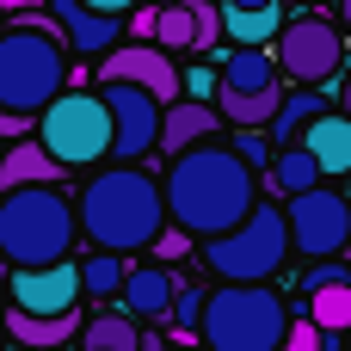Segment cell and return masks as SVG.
Returning a JSON list of instances; mask_svg holds the SVG:
<instances>
[{
    "mask_svg": "<svg viewBox=\"0 0 351 351\" xmlns=\"http://www.w3.org/2000/svg\"><path fill=\"white\" fill-rule=\"evenodd\" d=\"M160 185H167V216H173L185 234H197V241L234 228V222L259 204L253 167H247L234 148H222V142H197V148L173 154V173H167Z\"/></svg>",
    "mask_w": 351,
    "mask_h": 351,
    "instance_id": "cell-1",
    "label": "cell"
},
{
    "mask_svg": "<svg viewBox=\"0 0 351 351\" xmlns=\"http://www.w3.org/2000/svg\"><path fill=\"white\" fill-rule=\"evenodd\" d=\"M80 234L111 253H142L167 234V185L142 167H105L80 185Z\"/></svg>",
    "mask_w": 351,
    "mask_h": 351,
    "instance_id": "cell-2",
    "label": "cell"
},
{
    "mask_svg": "<svg viewBox=\"0 0 351 351\" xmlns=\"http://www.w3.org/2000/svg\"><path fill=\"white\" fill-rule=\"evenodd\" d=\"M74 228H80V210L49 179L43 185H12L0 197V259H12V265L68 259L74 253Z\"/></svg>",
    "mask_w": 351,
    "mask_h": 351,
    "instance_id": "cell-3",
    "label": "cell"
},
{
    "mask_svg": "<svg viewBox=\"0 0 351 351\" xmlns=\"http://www.w3.org/2000/svg\"><path fill=\"white\" fill-rule=\"evenodd\" d=\"M284 333H290V308L265 278H253V284L222 278V290L204 296V333L197 339L210 351H278Z\"/></svg>",
    "mask_w": 351,
    "mask_h": 351,
    "instance_id": "cell-4",
    "label": "cell"
},
{
    "mask_svg": "<svg viewBox=\"0 0 351 351\" xmlns=\"http://www.w3.org/2000/svg\"><path fill=\"white\" fill-rule=\"evenodd\" d=\"M68 86V37L43 25H12L0 31V105L37 117L56 93Z\"/></svg>",
    "mask_w": 351,
    "mask_h": 351,
    "instance_id": "cell-5",
    "label": "cell"
},
{
    "mask_svg": "<svg viewBox=\"0 0 351 351\" xmlns=\"http://www.w3.org/2000/svg\"><path fill=\"white\" fill-rule=\"evenodd\" d=\"M37 142H43L68 173L105 160V154H111V105H105V93L62 86V93L37 111Z\"/></svg>",
    "mask_w": 351,
    "mask_h": 351,
    "instance_id": "cell-6",
    "label": "cell"
},
{
    "mask_svg": "<svg viewBox=\"0 0 351 351\" xmlns=\"http://www.w3.org/2000/svg\"><path fill=\"white\" fill-rule=\"evenodd\" d=\"M290 259V222H284V210H247L234 228H222V234H210L204 241V265L216 271V278H241V284H253V278H271L278 265Z\"/></svg>",
    "mask_w": 351,
    "mask_h": 351,
    "instance_id": "cell-7",
    "label": "cell"
},
{
    "mask_svg": "<svg viewBox=\"0 0 351 351\" xmlns=\"http://www.w3.org/2000/svg\"><path fill=\"white\" fill-rule=\"evenodd\" d=\"M284 222H290V247L302 259H333V253L351 247V197L333 191V185L296 191L290 210H284Z\"/></svg>",
    "mask_w": 351,
    "mask_h": 351,
    "instance_id": "cell-8",
    "label": "cell"
},
{
    "mask_svg": "<svg viewBox=\"0 0 351 351\" xmlns=\"http://www.w3.org/2000/svg\"><path fill=\"white\" fill-rule=\"evenodd\" d=\"M278 68H284L290 80H302V86L333 80V74L346 68V31H339L333 19H321V12L284 19V31H278Z\"/></svg>",
    "mask_w": 351,
    "mask_h": 351,
    "instance_id": "cell-9",
    "label": "cell"
},
{
    "mask_svg": "<svg viewBox=\"0 0 351 351\" xmlns=\"http://www.w3.org/2000/svg\"><path fill=\"white\" fill-rule=\"evenodd\" d=\"M105 105H111V154L117 160H142L148 148H160V111L167 99L136 86V80H105Z\"/></svg>",
    "mask_w": 351,
    "mask_h": 351,
    "instance_id": "cell-10",
    "label": "cell"
},
{
    "mask_svg": "<svg viewBox=\"0 0 351 351\" xmlns=\"http://www.w3.org/2000/svg\"><path fill=\"white\" fill-rule=\"evenodd\" d=\"M105 80H136V86L160 93L167 105L185 93V80H179V68H173V49H160L154 37H136V43H123V49H105L99 86H105Z\"/></svg>",
    "mask_w": 351,
    "mask_h": 351,
    "instance_id": "cell-11",
    "label": "cell"
},
{
    "mask_svg": "<svg viewBox=\"0 0 351 351\" xmlns=\"http://www.w3.org/2000/svg\"><path fill=\"white\" fill-rule=\"evenodd\" d=\"M6 290H12V308H31V315H68V308H74V296H86V284H80V265H74V259L19 265Z\"/></svg>",
    "mask_w": 351,
    "mask_h": 351,
    "instance_id": "cell-12",
    "label": "cell"
},
{
    "mask_svg": "<svg viewBox=\"0 0 351 351\" xmlns=\"http://www.w3.org/2000/svg\"><path fill=\"white\" fill-rule=\"evenodd\" d=\"M216 130H222V111L210 99H197V93H179L160 111V148H167V160L185 154V148H197V142H210Z\"/></svg>",
    "mask_w": 351,
    "mask_h": 351,
    "instance_id": "cell-13",
    "label": "cell"
},
{
    "mask_svg": "<svg viewBox=\"0 0 351 351\" xmlns=\"http://www.w3.org/2000/svg\"><path fill=\"white\" fill-rule=\"evenodd\" d=\"M49 12H56V31H62L80 56H105V49L117 43V31H123L117 12H99V6H86V0H49Z\"/></svg>",
    "mask_w": 351,
    "mask_h": 351,
    "instance_id": "cell-14",
    "label": "cell"
},
{
    "mask_svg": "<svg viewBox=\"0 0 351 351\" xmlns=\"http://www.w3.org/2000/svg\"><path fill=\"white\" fill-rule=\"evenodd\" d=\"M173 296H179V284H173V271H160V265H136V271L123 278V308H130L136 321H167V315H173Z\"/></svg>",
    "mask_w": 351,
    "mask_h": 351,
    "instance_id": "cell-15",
    "label": "cell"
},
{
    "mask_svg": "<svg viewBox=\"0 0 351 351\" xmlns=\"http://www.w3.org/2000/svg\"><path fill=\"white\" fill-rule=\"evenodd\" d=\"M6 333L12 346H31V351H62L74 333H80V315H31V308H6Z\"/></svg>",
    "mask_w": 351,
    "mask_h": 351,
    "instance_id": "cell-16",
    "label": "cell"
},
{
    "mask_svg": "<svg viewBox=\"0 0 351 351\" xmlns=\"http://www.w3.org/2000/svg\"><path fill=\"white\" fill-rule=\"evenodd\" d=\"M62 173H68V167H62L43 142H31V136H19V142L0 154V191H12V185H43V179L56 185Z\"/></svg>",
    "mask_w": 351,
    "mask_h": 351,
    "instance_id": "cell-17",
    "label": "cell"
},
{
    "mask_svg": "<svg viewBox=\"0 0 351 351\" xmlns=\"http://www.w3.org/2000/svg\"><path fill=\"white\" fill-rule=\"evenodd\" d=\"M302 148L321 160L327 179H346V173H351V117H339V111L315 117V123L302 130Z\"/></svg>",
    "mask_w": 351,
    "mask_h": 351,
    "instance_id": "cell-18",
    "label": "cell"
},
{
    "mask_svg": "<svg viewBox=\"0 0 351 351\" xmlns=\"http://www.w3.org/2000/svg\"><path fill=\"white\" fill-rule=\"evenodd\" d=\"M278 62L265 56V43H234L228 56H222V86H234V93H259V86H278Z\"/></svg>",
    "mask_w": 351,
    "mask_h": 351,
    "instance_id": "cell-19",
    "label": "cell"
},
{
    "mask_svg": "<svg viewBox=\"0 0 351 351\" xmlns=\"http://www.w3.org/2000/svg\"><path fill=\"white\" fill-rule=\"evenodd\" d=\"M278 105H284L278 86H259V93H234V86H222V99H216L222 123H234V130H265V123L278 117Z\"/></svg>",
    "mask_w": 351,
    "mask_h": 351,
    "instance_id": "cell-20",
    "label": "cell"
},
{
    "mask_svg": "<svg viewBox=\"0 0 351 351\" xmlns=\"http://www.w3.org/2000/svg\"><path fill=\"white\" fill-rule=\"evenodd\" d=\"M222 31H228L234 43H271V37L284 31V12H278V0H265V6H234V0H228Z\"/></svg>",
    "mask_w": 351,
    "mask_h": 351,
    "instance_id": "cell-21",
    "label": "cell"
},
{
    "mask_svg": "<svg viewBox=\"0 0 351 351\" xmlns=\"http://www.w3.org/2000/svg\"><path fill=\"white\" fill-rule=\"evenodd\" d=\"M80 346L86 351H136L142 346V327H136L130 308L123 315H93V321H80Z\"/></svg>",
    "mask_w": 351,
    "mask_h": 351,
    "instance_id": "cell-22",
    "label": "cell"
},
{
    "mask_svg": "<svg viewBox=\"0 0 351 351\" xmlns=\"http://www.w3.org/2000/svg\"><path fill=\"white\" fill-rule=\"evenodd\" d=\"M327 173H321V160L302 148V142H284L278 148V160H271V185L284 191V197H296V191H308V185H321Z\"/></svg>",
    "mask_w": 351,
    "mask_h": 351,
    "instance_id": "cell-23",
    "label": "cell"
},
{
    "mask_svg": "<svg viewBox=\"0 0 351 351\" xmlns=\"http://www.w3.org/2000/svg\"><path fill=\"white\" fill-rule=\"evenodd\" d=\"M308 321H315L327 339H333V333H351V278L308 290Z\"/></svg>",
    "mask_w": 351,
    "mask_h": 351,
    "instance_id": "cell-24",
    "label": "cell"
},
{
    "mask_svg": "<svg viewBox=\"0 0 351 351\" xmlns=\"http://www.w3.org/2000/svg\"><path fill=\"white\" fill-rule=\"evenodd\" d=\"M191 31H197V6L191 0H167L160 25H154V43L160 49H191Z\"/></svg>",
    "mask_w": 351,
    "mask_h": 351,
    "instance_id": "cell-25",
    "label": "cell"
},
{
    "mask_svg": "<svg viewBox=\"0 0 351 351\" xmlns=\"http://www.w3.org/2000/svg\"><path fill=\"white\" fill-rule=\"evenodd\" d=\"M123 253H111V247H99L86 265H80V284H86V296H117L123 290Z\"/></svg>",
    "mask_w": 351,
    "mask_h": 351,
    "instance_id": "cell-26",
    "label": "cell"
},
{
    "mask_svg": "<svg viewBox=\"0 0 351 351\" xmlns=\"http://www.w3.org/2000/svg\"><path fill=\"white\" fill-rule=\"evenodd\" d=\"M315 117H321V99H315V93H296V99H284V105H278V117H271V136H278V148H284V142H296V136H302Z\"/></svg>",
    "mask_w": 351,
    "mask_h": 351,
    "instance_id": "cell-27",
    "label": "cell"
},
{
    "mask_svg": "<svg viewBox=\"0 0 351 351\" xmlns=\"http://www.w3.org/2000/svg\"><path fill=\"white\" fill-rule=\"evenodd\" d=\"M167 321H173V333H179V339L204 333V290H179V296H173V315H167Z\"/></svg>",
    "mask_w": 351,
    "mask_h": 351,
    "instance_id": "cell-28",
    "label": "cell"
},
{
    "mask_svg": "<svg viewBox=\"0 0 351 351\" xmlns=\"http://www.w3.org/2000/svg\"><path fill=\"white\" fill-rule=\"evenodd\" d=\"M234 154H241L247 167H271V136H265V130H241V136H234Z\"/></svg>",
    "mask_w": 351,
    "mask_h": 351,
    "instance_id": "cell-29",
    "label": "cell"
},
{
    "mask_svg": "<svg viewBox=\"0 0 351 351\" xmlns=\"http://www.w3.org/2000/svg\"><path fill=\"white\" fill-rule=\"evenodd\" d=\"M197 6V31H191V49H216V37H222V12L216 6H204V0H191Z\"/></svg>",
    "mask_w": 351,
    "mask_h": 351,
    "instance_id": "cell-30",
    "label": "cell"
},
{
    "mask_svg": "<svg viewBox=\"0 0 351 351\" xmlns=\"http://www.w3.org/2000/svg\"><path fill=\"white\" fill-rule=\"evenodd\" d=\"M321 339H327V333L302 315V321H290V333H284V346H278V351H321Z\"/></svg>",
    "mask_w": 351,
    "mask_h": 351,
    "instance_id": "cell-31",
    "label": "cell"
},
{
    "mask_svg": "<svg viewBox=\"0 0 351 351\" xmlns=\"http://www.w3.org/2000/svg\"><path fill=\"white\" fill-rule=\"evenodd\" d=\"M154 25H160V6H130V31L136 37H154Z\"/></svg>",
    "mask_w": 351,
    "mask_h": 351,
    "instance_id": "cell-32",
    "label": "cell"
},
{
    "mask_svg": "<svg viewBox=\"0 0 351 351\" xmlns=\"http://www.w3.org/2000/svg\"><path fill=\"white\" fill-rule=\"evenodd\" d=\"M210 86H216V74H210V68H197V74H191V80H185V93H197V99H204V93H210Z\"/></svg>",
    "mask_w": 351,
    "mask_h": 351,
    "instance_id": "cell-33",
    "label": "cell"
},
{
    "mask_svg": "<svg viewBox=\"0 0 351 351\" xmlns=\"http://www.w3.org/2000/svg\"><path fill=\"white\" fill-rule=\"evenodd\" d=\"M86 6H99V12H117V19H123V12H130V6H142V0H86Z\"/></svg>",
    "mask_w": 351,
    "mask_h": 351,
    "instance_id": "cell-34",
    "label": "cell"
},
{
    "mask_svg": "<svg viewBox=\"0 0 351 351\" xmlns=\"http://www.w3.org/2000/svg\"><path fill=\"white\" fill-rule=\"evenodd\" d=\"M6 12H37V6H49V0H0Z\"/></svg>",
    "mask_w": 351,
    "mask_h": 351,
    "instance_id": "cell-35",
    "label": "cell"
},
{
    "mask_svg": "<svg viewBox=\"0 0 351 351\" xmlns=\"http://www.w3.org/2000/svg\"><path fill=\"white\" fill-rule=\"evenodd\" d=\"M136 351H167V339H160V333H142V346Z\"/></svg>",
    "mask_w": 351,
    "mask_h": 351,
    "instance_id": "cell-36",
    "label": "cell"
},
{
    "mask_svg": "<svg viewBox=\"0 0 351 351\" xmlns=\"http://www.w3.org/2000/svg\"><path fill=\"white\" fill-rule=\"evenodd\" d=\"M339 31L351 37V0H339Z\"/></svg>",
    "mask_w": 351,
    "mask_h": 351,
    "instance_id": "cell-37",
    "label": "cell"
},
{
    "mask_svg": "<svg viewBox=\"0 0 351 351\" xmlns=\"http://www.w3.org/2000/svg\"><path fill=\"white\" fill-rule=\"evenodd\" d=\"M234 6H265V0H234Z\"/></svg>",
    "mask_w": 351,
    "mask_h": 351,
    "instance_id": "cell-38",
    "label": "cell"
},
{
    "mask_svg": "<svg viewBox=\"0 0 351 351\" xmlns=\"http://www.w3.org/2000/svg\"><path fill=\"white\" fill-rule=\"evenodd\" d=\"M19 351H31V346H19Z\"/></svg>",
    "mask_w": 351,
    "mask_h": 351,
    "instance_id": "cell-39",
    "label": "cell"
},
{
    "mask_svg": "<svg viewBox=\"0 0 351 351\" xmlns=\"http://www.w3.org/2000/svg\"><path fill=\"white\" fill-rule=\"evenodd\" d=\"M0 296H6V290H0Z\"/></svg>",
    "mask_w": 351,
    "mask_h": 351,
    "instance_id": "cell-40",
    "label": "cell"
}]
</instances>
